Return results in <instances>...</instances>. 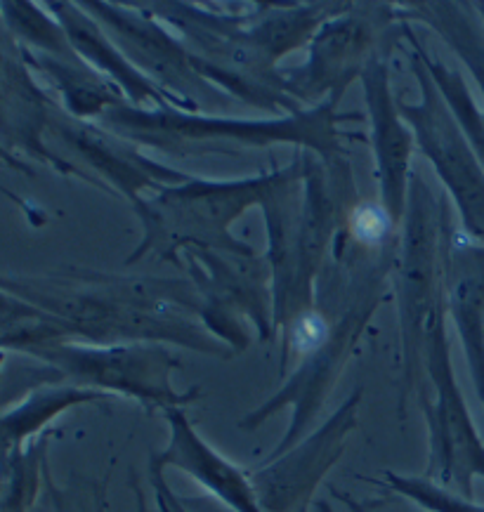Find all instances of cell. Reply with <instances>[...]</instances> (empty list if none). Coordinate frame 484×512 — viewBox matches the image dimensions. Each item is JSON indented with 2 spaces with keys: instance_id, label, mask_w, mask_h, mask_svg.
<instances>
[{
  "instance_id": "1",
  "label": "cell",
  "mask_w": 484,
  "mask_h": 512,
  "mask_svg": "<svg viewBox=\"0 0 484 512\" xmlns=\"http://www.w3.org/2000/svg\"><path fill=\"white\" fill-rule=\"evenodd\" d=\"M0 291L48 312L74 343H159L215 359L237 357L201 324V295L189 279L62 269L45 277H0Z\"/></svg>"
},
{
  "instance_id": "2",
  "label": "cell",
  "mask_w": 484,
  "mask_h": 512,
  "mask_svg": "<svg viewBox=\"0 0 484 512\" xmlns=\"http://www.w3.org/2000/svg\"><path fill=\"white\" fill-rule=\"evenodd\" d=\"M161 24L180 31L192 64L220 93L284 116L305 111L277 62L315 38L319 26L352 3H251L239 12L220 5L137 3Z\"/></svg>"
},
{
  "instance_id": "3",
  "label": "cell",
  "mask_w": 484,
  "mask_h": 512,
  "mask_svg": "<svg viewBox=\"0 0 484 512\" xmlns=\"http://www.w3.org/2000/svg\"><path fill=\"white\" fill-rule=\"evenodd\" d=\"M397 244L400 239L378 253H362L338 244L331 248V269H322L317 284V305L333 319L329 338L296 361L284 385L267 402L239 420V430L255 432L279 411L291 409L289 428L265 461H274L310 435L319 411L355 357L366 326L383 303L385 284L395 269Z\"/></svg>"
},
{
  "instance_id": "4",
  "label": "cell",
  "mask_w": 484,
  "mask_h": 512,
  "mask_svg": "<svg viewBox=\"0 0 484 512\" xmlns=\"http://www.w3.org/2000/svg\"><path fill=\"white\" fill-rule=\"evenodd\" d=\"M357 203L348 156L322 159L312 152L293 154L291 173L263 201L277 333L317 305L326 255Z\"/></svg>"
},
{
  "instance_id": "5",
  "label": "cell",
  "mask_w": 484,
  "mask_h": 512,
  "mask_svg": "<svg viewBox=\"0 0 484 512\" xmlns=\"http://www.w3.org/2000/svg\"><path fill=\"white\" fill-rule=\"evenodd\" d=\"M340 100H326L317 107L291 116H272L265 121L208 116L201 111L137 109L123 102L104 111L102 126L123 140L156 152L178 156L225 154L234 156L244 149H265L272 144H291L296 152H312L322 159L345 156L340 147V123L362 121L359 114H340Z\"/></svg>"
},
{
  "instance_id": "6",
  "label": "cell",
  "mask_w": 484,
  "mask_h": 512,
  "mask_svg": "<svg viewBox=\"0 0 484 512\" xmlns=\"http://www.w3.org/2000/svg\"><path fill=\"white\" fill-rule=\"evenodd\" d=\"M291 173L289 166H274L267 173L239 180H199L166 187L133 203V213L142 222V239L126 265L142 258H159L175 267H185L187 251H218L253 255L255 251L232 234V222L253 206H263L274 187Z\"/></svg>"
},
{
  "instance_id": "7",
  "label": "cell",
  "mask_w": 484,
  "mask_h": 512,
  "mask_svg": "<svg viewBox=\"0 0 484 512\" xmlns=\"http://www.w3.org/2000/svg\"><path fill=\"white\" fill-rule=\"evenodd\" d=\"M451 225L447 194H437L421 173H411L409 199L395 260V298L400 321V399L404 418L411 397L425 383L423 352L430 319L444 303V258Z\"/></svg>"
},
{
  "instance_id": "8",
  "label": "cell",
  "mask_w": 484,
  "mask_h": 512,
  "mask_svg": "<svg viewBox=\"0 0 484 512\" xmlns=\"http://www.w3.org/2000/svg\"><path fill=\"white\" fill-rule=\"evenodd\" d=\"M423 369L425 383L416 402L428 428V463L421 477L449 494L475 501V479H484V442L451 361L447 298L430 319Z\"/></svg>"
},
{
  "instance_id": "9",
  "label": "cell",
  "mask_w": 484,
  "mask_h": 512,
  "mask_svg": "<svg viewBox=\"0 0 484 512\" xmlns=\"http://www.w3.org/2000/svg\"><path fill=\"white\" fill-rule=\"evenodd\" d=\"M34 359L52 366L64 383L104 392L111 399H135L147 411L187 409L201 399L199 387L187 392L175 390L173 373L182 361L168 345H88L69 340L45 347Z\"/></svg>"
},
{
  "instance_id": "10",
  "label": "cell",
  "mask_w": 484,
  "mask_h": 512,
  "mask_svg": "<svg viewBox=\"0 0 484 512\" xmlns=\"http://www.w3.org/2000/svg\"><path fill=\"white\" fill-rule=\"evenodd\" d=\"M400 36L409 45L411 71L421 88V100L416 104L397 95L400 114L414 133L418 149L433 163L444 185V194L459 210L466 236L484 246V168L425 69L414 24L400 22Z\"/></svg>"
},
{
  "instance_id": "11",
  "label": "cell",
  "mask_w": 484,
  "mask_h": 512,
  "mask_svg": "<svg viewBox=\"0 0 484 512\" xmlns=\"http://www.w3.org/2000/svg\"><path fill=\"white\" fill-rule=\"evenodd\" d=\"M185 269L201 295V324L241 354L251 343L244 319L260 343H272L274 298L267 258L218 251H187Z\"/></svg>"
},
{
  "instance_id": "12",
  "label": "cell",
  "mask_w": 484,
  "mask_h": 512,
  "mask_svg": "<svg viewBox=\"0 0 484 512\" xmlns=\"http://www.w3.org/2000/svg\"><path fill=\"white\" fill-rule=\"evenodd\" d=\"M397 5L352 3L343 15L319 26L310 41L307 62L284 71L291 93L303 107H317L326 100H343L345 90L362 76L381 43L397 31Z\"/></svg>"
},
{
  "instance_id": "13",
  "label": "cell",
  "mask_w": 484,
  "mask_h": 512,
  "mask_svg": "<svg viewBox=\"0 0 484 512\" xmlns=\"http://www.w3.org/2000/svg\"><path fill=\"white\" fill-rule=\"evenodd\" d=\"M95 22L102 24L133 67L154 81L163 93L185 104L187 111L220 107L227 95L196 74L192 52L173 36L159 19L142 10L137 3H81Z\"/></svg>"
},
{
  "instance_id": "14",
  "label": "cell",
  "mask_w": 484,
  "mask_h": 512,
  "mask_svg": "<svg viewBox=\"0 0 484 512\" xmlns=\"http://www.w3.org/2000/svg\"><path fill=\"white\" fill-rule=\"evenodd\" d=\"M359 404L362 387H355L317 430L274 461L248 470L263 512H310L319 484L345 454V444L359 425Z\"/></svg>"
},
{
  "instance_id": "15",
  "label": "cell",
  "mask_w": 484,
  "mask_h": 512,
  "mask_svg": "<svg viewBox=\"0 0 484 512\" xmlns=\"http://www.w3.org/2000/svg\"><path fill=\"white\" fill-rule=\"evenodd\" d=\"M85 163V170L102 180L111 192L126 199L130 206L142 199V192H161L166 187L185 185L192 175L178 168L163 166L149 159L133 142L111 133L104 126L90 121H78L62 107H55L50 118V130Z\"/></svg>"
},
{
  "instance_id": "16",
  "label": "cell",
  "mask_w": 484,
  "mask_h": 512,
  "mask_svg": "<svg viewBox=\"0 0 484 512\" xmlns=\"http://www.w3.org/2000/svg\"><path fill=\"white\" fill-rule=\"evenodd\" d=\"M57 104L38 88L29 74L22 45L12 41L8 26L0 24V144L3 149H22L34 159L48 163L57 173L83 180L104 194L116 196L93 173L74 166L45 144L50 118Z\"/></svg>"
},
{
  "instance_id": "17",
  "label": "cell",
  "mask_w": 484,
  "mask_h": 512,
  "mask_svg": "<svg viewBox=\"0 0 484 512\" xmlns=\"http://www.w3.org/2000/svg\"><path fill=\"white\" fill-rule=\"evenodd\" d=\"M364 88L366 111L371 118V149H374V177L381 189L378 203L388 210L397 227H402L409 199L411 156H414V133L400 114L397 95L392 93L388 57L376 52L366 62L359 76Z\"/></svg>"
},
{
  "instance_id": "18",
  "label": "cell",
  "mask_w": 484,
  "mask_h": 512,
  "mask_svg": "<svg viewBox=\"0 0 484 512\" xmlns=\"http://www.w3.org/2000/svg\"><path fill=\"white\" fill-rule=\"evenodd\" d=\"M163 418L168 423V444L152 456L154 463H159L163 470L187 472L199 487H204L232 512H263L248 470H241L213 449L194 428L187 409H168Z\"/></svg>"
},
{
  "instance_id": "19",
  "label": "cell",
  "mask_w": 484,
  "mask_h": 512,
  "mask_svg": "<svg viewBox=\"0 0 484 512\" xmlns=\"http://www.w3.org/2000/svg\"><path fill=\"white\" fill-rule=\"evenodd\" d=\"M444 298L484 413V246L456 227L444 258Z\"/></svg>"
},
{
  "instance_id": "20",
  "label": "cell",
  "mask_w": 484,
  "mask_h": 512,
  "mask_svg": "<svg viewBox=\"0 0 484 512\" xmlns=\"http://www.w3.org/2000/svg\"><path fill=\"white\" fill-rule=\"evenodd\" d=\"M48 8L55 12V19L67 34L71 48L83 59L88 67H93L97 74H102L121 90L128 104L137 109H166L175 107L187 111L185 104L175 100L173 95L163 93L154 81H149L145 74H140L126 55L116 48L107 31L100 22H95L81 8V3H50Z\"/></svg>"
},
{
  "instance_id": "21",
  "label": "cell",
  "mask_w": 484,
  "mask_h": 512,
  "mask_svg": "<svg viewBox=\"0 0 484 512\" xmlns=\"http://www.w3.org/2000/svg\"><path fill=\"white\" fill-rule=\"evenodd\" d=\"M109 395L71 383H48L31 390L24 399L0 416V461L22 451L34 439L45 435L48 425L62 413L83 404L107 402Z\"/></svg>"
},
{
  "instance_id": "22",
  "label": "cell",
  "mask_w": 484,
  "mask_h": 512,
  "mask_svg": "<svg viewBox=\"0 0 484 512\" xmlns=\"http://www.w3.org/2000/svg\"><path fill=\"white\" fill-rule=\"evenodd\" d=\"M22 55L31 69L50 78L62 97V109L78 121L100 118L104 111L128 102L114 83L97 74L85 62H62V59L43 55L22 45Z\"/></svg>"
},
{
  "instance_id": "23",
  "label": "cell",
  "mask_w": 484,
  "mask_h": 512,
  "mask_svg": "<svg viewBox=\"0 0 484 512\" xmlns=\"http://www.w3.org/2000/svg\"><path fill=\"white\" fill-rule=\"evenodd\" d=\"M397 22H418L437 31L470 69L484 97V22L475 3H402L397 5Z\"/></svg>"
},
{
  "instance_id": "24",
  "label": "cell",
  "mask_w": 484,
  "mask_h": 512,
  "mask_svg": "<svg viewBox=\"0 0 484 512\" xmlns=\"http://www.w3.org/2000/svg\"><path fill=\"white\" fill-rule=\"evenodd\" d=\"M50 432L0 461V512H34L45 470Z\"/></svg>"
},
{
  "instance_id": "25",
  "label": "cell",
  "mask_w": 484,
  "mask_h": 512,
  "mask_svg": "<svg viewBox=\"0 0 484 512\" xmlns=\"http://www.w3.org/2000/svg\"><path fill=\"white\" fill-rule=\"evenodd\" d=\"M0 10L5 12L3 22L15 38H22L26 45H31L36 52L57 57L62 62H83L71 48L67 34L57 19L45 15L38 5L31 3H3Z\"/></svg>"
},
{
  "instance_id": "26",
  "label": "cell",
  "mask_w": 484,
  "mask_h": 512,
  "mask_svg": "<svg viewBox=\"0 0 484 512\" xmlns=\"http://www.w3.org/2000/svg\"><path fill=\"white\" fill-rule=\"evenodd\" d=\"M362 479H366V482L371 484H378V487L383 489L395 491V494L407 496L430 512H484V505L475 501H466V498L456 494H449V491L435 487L433 482H428V479L423 477L400 475V472L385 470L378 482L374 477H362Z\"/></svg>"
},
{
  "instance_id": "27",
  "label": "cell",
  "mask_w": 484,
  "mask_h": 512,
  "mask_svg": "<svg viewBox=\"0 0 484 512\" xmlns=\"http://www.w3.org/2000/svg\"><path fill=\"white\" fill-rule=\"evenodd\" d=\"M331 494L336 501H340L348 508V512H430L425 510L423 505L411 501V498L395 494V491L390 489H383V494L374 498H352L350 494L338 491L336 487H331Z\"/></svg>"
},
{
  "instance_id": "28",
  "label": "cell",
  "mask_w": 484,
  "mask_h": 512,
  "mask_svg": "<svg viewBox=\"0 0 484 512\" xmlns=\"http://www.w3.org/2000/svg\"><path fill=\"white\" fill-rule=\"evenodd\" d=\"M149 487H152L154 494L156 512H192L189 510V501L180 498L173 489H170L166 470H163L159 463H154L152 458H149Z\"/></svg>"
},
{
  "instance_id": "29",
  "label": "cell",
  "mask_w": 484,
  "mask_h": 512,
  "mask_svg": "<svg viewBox=\"0 0 484 512\" xmlns=\"http://www.w3.org/2000/svg\"><path fill=\"white\" fill-rule=\"evenodd\" d=\"M133 491H135V501H137V512H149L145 491H142V487L135 482V479H133Z\"/></svg>"
},
{
  "instance_id": "30",
  "label": "cell",
  "mask_w": 484,
  "mask_h": 512,
  "mask_svg": "<svg viewBox=\"0 0 484 512\" xmlns=\"http://www.w3.org/2000/svg\"><path fill=\"white\" fill-rule=\"evenodd\" d=\"M48 489H50V498H52V508H55V512H67V508H64V501H62L60 491H57L55 487H52L50 477H48Z\"/></svg>"
},
{
  "instance_id": "31",
  "label": "cell",
  "mask_w": 484,
  "mask_h": 512,
  "mask_svg": "<svg viewBox=\"0 0 484 512\" xmlns=\"http://www.w3.org/2000/svg\"><path fill=\"white\" fill-rule=\"evenodd\" d=\"M317 512H333V508L326 501H319L317 503Z\"/></svg>"
},
{
  "instance_id": "32",
  "label": "cell",
  "mask_w": 484,
  "mask_h": 512,
  "mask_svg": "<svg viewBox=\"0 0 484 512\" xmlns=\"http://www.w3.org/2000/svg\"><path fill=\"white\" fill-rule=\"evenodd\" d=\"M34 512H36V510H34ZM52 512H55V510H52Z\"/></svg>"
}]
</instances>
